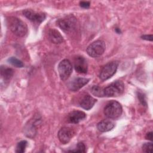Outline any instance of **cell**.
Instances as JSON below:
<instances>
[{"instance_id":"cell-16","label":"cell","mask_w":153,"mask_h":153,"mask_svg":"<svg viewBox=\"0 0 153 153\" xmlns=\"http://www.w3.org/2000/svg\"><path fill=\"white\" fill-rule=\"evenodd\" d=\"M14 71L11 68L2 66L1 68V75L5 82H8L12 78Z\"/></svg>"},{"instance_id":"cell-5","label":"cell","mask_w":153,"mask_h":153,"mask_svg":"<svg viewBox=\"0 0 153 153\" xmlns=\"http://www.w3.org/2000/svg\"><path fill=\"white\" fill-rule=\"evenodd\" d=\"M106 48L105 43L102 40H97L90 44L87 48V54L92 57H98L102 56Z\"/></svg>"},{"instance_id":"cell-9","label":"cell","mask_w":153,"mask_h":153,"mask_svg":"<svg viewBox=\"0 0 153 153\" xmlns=\"http://www.w3.org/2000/svg\"><path fill=\"white\" fill-rule=\"evenodd\" d=\"M74 133H75L72 128L64 127L59 130L57 135L60 142L63 144H66L71 140L74 136Z\"/></svg>"},{"instance_id":"cell-2","label":"cell","mask_w":153,"mask_h":153,"mask_svg":"<svg viewBox=\"0 0 153 153\" xmlns=\"http://www.w3.org/2000/svg\"><path fill=\"white\" fill-rule=\"evenodd\" d=\"M103 112L107 118L115 119L120 117L123 112V108L119 102L115 100H112L106 104Z\"/></svg>"},{"instance_id":"cell-6","label":"cell","mask_w":153,"mask_h":153,"mask_svg":"<svg viewBox=\"0 0 153 153\" xmlns=\"http://www.w3.org/2000/svg\"><path fill=\"white\" fill-rule=\"evenodd\" d=\"M118 65V63L116 61H112L106 64L100 71L99 78L102 81H105L111 78L116 72Z\"/></svg>"},{"instance_id":"cell-21","label":"cell","mask_w":153,"mask_h":153,"mask_svg":"<svg viewBox=\"0 0 153 153\" xmlns=\"http://www.w3.org/2000/svg\"><path fill=\"white\" fill-rule=\"evenodd\" d=\"M142 151L144 152H152V143L148 142L142 145Z\"/></svg>"},{"instance_id":"cell-24","label":"cell","mask_w":153,"mask_h":153,"mask_svg":"<svg viewBox=\"0 0 153 153\" xmlns=\"http://www.w3.org/2000/svg\"><path fill=\"white\" fill-rule=\"evenodd\" d=\"M143 39L147 41H152V35H144L141 36Z\"/></svg>"},{"instance_id":"cell-11","label":"cell","mask_w":153,"mask_h":153,"mask_svg":"<svg viewBox=\"0 0 153 153\" xmlns=\"http://www.w3.org/2000/svg\"><path fill=\"white\" fill-rule=\"evenodd\" d=\"M89 81V79L85 78L78 77L71 80L68 84V87L72 91H77L87 84Z\"/></svg>"},{"instance_id":"cell-19","label":"cell","mask_w":153,"mask_h":153,"mask_svg":"<svg viewBox=\"0 0 153 153\" xmlns=\"http://www.w3.org/2000/svg\"><path fill=\"white\" fill-rule=\"evenodd\" d=\"M27 142L26 140H22L19 142L16 146V152L18 153H23L25 151Z\"/></svg>"},{"instance_id":"cell-7","label":"cell","mask_w":153,"mask_h":153,"mask_svg":"<svg viewBox=\"0 0 153 153\" xmlns=\"http://www.w3.org/2000/svg\"><path fill=\"white\" fill-rule=\"evenodd\" d=\"M72 71V66L70 61L68 59L62 60L58 65V72L62 80H66L71 75Z\"/></svg>"},{"instance_id":"cell-3","label":"cell","mask_w":153,"mask_h":153,"mask_svg":"<svg viewBox=\"0 0 153 153\" xmlns=\"http://www.w3.org/2000/svg\"><path fill=\"white\" fill-rule=\"evenodd\" d=\"M57 25L66 33H71L75 30L76 27V19L72 16L69 15L59 19L57 21Z\"/></svg>"},{"instance_id":"cell-17","label":"cell","mask_w":153,"mask_h":153,"mask_svg":"<svg viewBox=\"0 0 153 153\" xmlns=\"http://www.w3.org/2000/svg\"><path fill=\"white\" fill-rule=\"evenodd\" d=\"M91 92L93 95L97 97H103L104 96V89L99 85H94L91 88Z\"/></svg>"},{"instance_id":"cell-4","label":"cell","mask_w":153,"mask_h":153,"mask_svg":"<svg viewBox=\"0 0 153 153\" xmlns=\"http://www.w3.org/2000/svg\"><path fill=\"white\" fill-rule=\"evenodd\" d=\"M124 89L121 81H116L104 88V96L106 97H117L123 94Z\"/></svg>"},{"instance_id":"cell-10","label":"cell","mask_w":153,"mask_h":153,"mask_svg":"<svg viewBox=\"0 0 153 153\" xmlns=\"http://www.w3.org/2000/svg\"><path fill=\"white\" fill-rule=\"evenodd\" d=\"M74 68L78 73H87L88 70V64L86 59L81 56L76 57L74 60Z\"/></svg>"},{"instance_id":"cell-13","label":"cell","mask_w":153,"mask_h":153,"mask_svg":"<svg viewBox=\"0 0 153 153\" xmlns=\"http://www.w3.org/2000/svg\"><path fill=\"white\" fill-rule=\"evenodd\" d=\"M97 100L93 98L89 94L85 95L79 102V105L81 108L85 110H89L93 108Z\"/></svg>"},{"instance_id":"cell-25","label":"cell","mask_w":153,"mask_h":153,"mask_svg":"<svg viewBox=\"0 0 153 153\" xmlns=\"http://www.w3.org/2000/svg\"><path fill=\"white\" fill-rule=\"evenodd\" d=\"M145 138L148 140H152V132L150 131L146 133V136H145Z\"/></svg>"},{"instance_id":"cell-23","label":"cell","mask_w":153,"mask_h":153,"mask_svg":"<svg viewBox=\"0 0 153 153\" xmlns=\"http://www.w3.org/2000/svg\"><path fill=\"white\" fill-rule=\"evenodd\" d=\"M79 5L83 8H88L90 5V3L88 1H81L79 2Z\"/></svg>"},{"instance_id":"cell-1","label":"cell","mask_w":153,"mask_h":153,"mask_svg":"<svg viewBox=\"0 0 153 153\" xmlns=\"http://www.w3.org/2000/svg\"><path fill=\"white\" fill-rule=\"evenodd\" d=\"M7 22L8 27L16 35L22 37L27 33V25L20 19L16 17H10L7 18Z\"/></svg>"},{"instance_id":"cell-14","label":"cell","mask_w":153,"mask_h":153,"mask_svg":"<svg viewBox=\"0 0 153 153\" xmlns=\"http://www.w3.org/2000/svg\"><path fill=\"white\" fill-rule=\"evenodd\" d=\"M48 38L54 44H60L63 41V38L60 33L55 29H51L48 31Z\"/></svg>"},{"instance_id":"cell-20","label":"cell","mask_w":153,"mask_h":153,"mask_svg":"<svg viewBox=\"0 0 153 153\" xmlns=\"http://www.w3.org/2000/svg\"><path fill=\"white\" fill-rule=\"evenodd\" d=\"M85 146L84 143L79 142L76 145V148L74 149L69 151V152H85Z\"/></svg>"},{"instance_id":"cell-22","label":"cell","mask_w":153,"mask_h":153,"mask_svg":"<svg viewBox=\"0 0 153 153\" xmlns=\"http://www.w3.org/2000/svg\"><path fill=\"white\" fill-rule=\"evenodd\" d=\"M137 97H138V99L139 100L140 102L143 106H146L147 103H146V97H145V94L143 93H142L141 92H138V93H137Z\"/></svg>"},{"instance_id":"cell-8","label":"cell","mask_w":153,"mask_h":153,"mask_svg":"<svg viewBox=\"0 0 153 153\" xmlns=\"http://www.w3.org/2000/svg\"><path fill=\"white\" fill-rule=\"evenodd\" d=\"M23 15L29 20L37 23H41L45 20L46 17V16L44 13H37L30 9L25 10L23 11Z\"/></svg>"},{"instance_id":"cell-18","label":"cell","mask_w":153,"mask_h":153,"mask_svg":"<svg viewBox=\"0 0 153 153\" xmlns=\"http://www.w3.org/2000/svg\"><path fill=\"white\" fill-rule=\"evenodd\" d=\"M8 62L13 66L17 68H22L24 66L23 63L14 57H11L8 59Z\"/></svg>"},{"instance_id":"cell-15","label":"cell","mask_w":153,"mask_h":153,"mask_svg":"<svg viewBox=\"0 0 153 153\" xmlns=\"http://www.w3.org/2000/svg\"><path fill=\"white\" fill-rule=\"evenodd\" d=\"M115 126L114 123L109 120H103L100 121L97 125V129L101 132H106L111 130Z\"/></svg>"},{"instance_id":"cell-12","label":"cell","mask_w":153,"mask_h":153,"mask_svg":"<svg viewBox=\"0 0 153 153\" xmlns=\"http://www.w3.org/2000/svg\"><path fill=\"white\" fill-rule=\"evenodd\" d=\"M86 114L81 111H73L68 115V121L74 124H77L85 119Z\"/></svg>"}]
</instances>
